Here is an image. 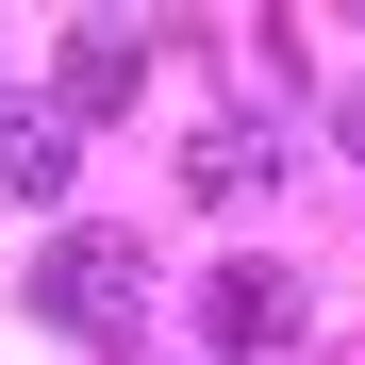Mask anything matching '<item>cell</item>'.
<instances>
[{
  "mask_svg": "<svg viewBox=\"0 0 365 365\" xmlns=\"http://www.w3.org/2000/svg\"><path fill=\"white\" fill-rule=\"evenodd\" d=\"M34 316L67 332V349H133V332H150V266H133V232H67V250L34 266Z\"/></svg>",
  "mask_w": 365,
  "mask_h": 365,
  "instance_id": "1",
  "label": "cell"
},
{
  "mask_svg": "<svg viewBox=\"0 0 365 365\" xmlns=\"http://www.w3.org/2000/svg\"><path fill=\"white\" fill-rule=\"evenodd\" d=\"M299 332V282L282 266H216V349H282Z\"/></svg>",
  "mask_w": 365,
  "mask_h": 365,
  "instance_id": "4",
  "label": "cell"
},
{
  "mask_svg": "<svg viewBox=\"0 0 365 365\" xmlns=\"http://www.w3.org/2000/svg\"><path fill=\"white\" fill-rule=\"evenodd\" d=\"M133 83H150V34H116V17H83L67 50H50V100L67 116H133Z\"/></svg>",
  "mask_w": 365,
  "mask_h": 365,
  "instance_id": "3",
  "label": "cell"
},
{
  "mask_svg": "<svg viewBox=\"0 0 365 365\" xmlns=\"http://www.w3.org/2000/svg\"><path fill=\"white\" fill-rule=\"evenodd\" d=\"M266 166H282V150L250 133V116H200V150H182V182H200V200H250Z\"/></svg>",
  "mask_w": 365,
  "mask_h": 365,
  "instance_id": "5",
  "label": "cell"
},
{
  "mask_svg": "<svg viewBox=\"0 0 365 365\" xmlns=\"http://www.w3.org/2000/svg\"><path fill=\"white\" fill-rule=\"evenodd\" d=\"M83 182V116L67 100H0V200H67Z\"/></svg>",
  "mask_w": 365,
  "mask_h": 365,
  "instance_id": "2",
  "label": "cell"
}]
</instances>
